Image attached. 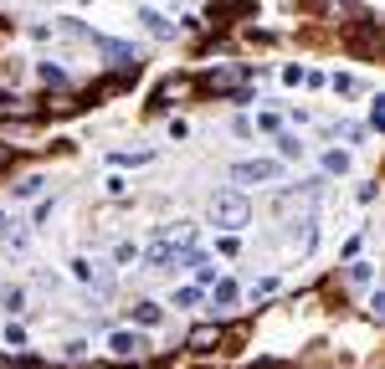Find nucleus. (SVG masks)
Here are the masks:
<instances>
[{
    "instance_id": "f257e3e1",
    "label": "nucleus",
    "mask_w": 385,
    "mask_h": 369,
    "mask_svg": "<svg viewBox=\"0 0 385 369\" xmlns=\"http://www.w3.org/2000/svg\"><path fill=\"white\" fill-rule=\"evenodd\" d=\"M211 221H216V231H242L252 221V200L242 190H221L216 200H211Z\"/></svg>"
},
{
    "instance_id": "f03ea898",
    "label": "nucleus",
    "mask_w": 385,
    "mask_h": 369,
    "mask_svg": "<svg viewBox=\"0 0 385 369\" xmlns=\"http://www.w3.org/2000/svg\"><path fill=\"white\" fill-rule=\"evenodd\" d=\"M339 41H345L355 57H365V62L380 57V26H375V21H365V16H359L355 26H345V36H339Z\"/></svg>"
},
{
    "instance_id": "7ed1b4c3",
    "label": "nucleus",
    "mask_w": 385,
    "mask_h": 369,
    "mask_svg": "<svg viewBox=\"0 0 385 369\" xmlns=\"http://www.w3.org/2000/svg\"><path fill=\"white\" fill-rule=\"evenodd\" d=\"M277 175H283L277 159H242V164H231V180H237V185H267Z\"/></svg>"
},
{
    "instance_id": "20e7f679",
    "label": "nucleus",
    "mask_w": 385,
    "mask_h": 369,
    "mask_svg": "<svg viewBox=\"0 0 385 369\" xmlns=\"http://www.w3.org/2000/svg\"><path fill=\"white\" fill-rule=\"evenodd\" d=\"M242 82H252L247 67H216V72H206V77H201V88H206V93H237Z\"/></svg>"
},
{
    "instance_id": "39448f33",
    "label": "nucleus",
    "mask_w": 385,
    "mask_h": 369,
    "mask_svg": "<svg viewBox=\"0 0 385 369\" xmlns=\"http://www.w3.org/2000/svg\"><path fill=\"white\" fill-rule=\"evenodd\" d=\"M221 344H226V334L216 329V323H201V329H190L185 349H190V354H206V349H221Z\"/></svg>"
},
{
    "instance_id": "423d86ee",
    "label": "nucleus",
    "mask_w": 385,
    "mask_h": 369,
    "mask_svg": "<svg viewBox=\"0 0 385 369\" xmlns=\"http://www.w3.org/2000/svg\"><path fill=\"white\" fill-rule=\"evenodd\" d=\"M108 349H113L118 359H144V354H149V344H144L139 334H128V329H118V334L108 339Z\"/></svg>"
},
{
    "instance_id": "0eeeda50",
    "label": "nucleus",
    "mask_w": 385,
    "mask_h": 369,
    "mask_svg": "<svg viewBox=\"0 0 385 369\" xmlns=\"http://www.w3.org/2000/svg\"><path fill=\"white\" fill-rule=\"evenodd\" d=\"M164 242L175 246V251H196V242H201V231L190 226V221H175V226H164Z\"/></svg>"
},
{
    "instance_id": "6e6552de",
    "label": "nucleus",
    "mask_w": 385,
    "mask_h": 369,
    "mask_svg": "<svg viewBox=\"0 0 385 369\" xmlns=\"http://www.w3.org/2000/svg\"><path fill=\"white\" fill-rule=\"evenodd\" d=\"M190 256H196V251H175L169 242H160V246L144 251V262H149V267H175V262H190Z\"/></svg>"
},
{
    "instance_id": "1a4fd4ad",
    "label": "nucleus",
    "mask_w": 385,
    "mask_h": 369,
    "mask_svg": "<svg viewBox=\"0 0 385 369\" xmlns=\"http://www.w3.org/2000/svg\"><path fill=\"white\" fill-rule=\"evenodd\" d=\"M242 16H252V0H221V6H211V21H242Z\"/></svg>"
},
{
    "instance_id": "9d476101",
    "label": "nucleus",
    "mask_w": 385,
    "mask_h": 369,
    "mask_svg": "<svg viewBox=\"0 0 385 369\" xmlns=\"http://www.w3.org/2000/svg\"><path fill=\"white\" fill-rule=\"evenodd\" d=\"M211 288H216V293H211V302H216V308H237V282H231V277H216Z\"/></svg>"
},
{
    "instance_id": "9b49d317",
    "label": "nucleus",
    "mask_w": 385,
    "mask_h": 369,
    "mask_svg": "<svg viewBox=\"0 0 385 369\" xmlns=\"http://www.w3.org/2000/svg\"><path fill=\"white\" fill-rule=\"evenodd\" d=\"M293 251H313V215L293 221Z\"/></svg>"
},
{
    "instance_id": "f8f14e48",
    "label": "nucleus",
    "mask_w": 385,
    "mask_h": 369,
    "mask_svg": "<svg viewBox=\"0 0 385 369\" xmlns=\"http://www.w3.org/2000/svg\"><path fill=\"white\" fill-rule=\"evenodd\" d=\"M139 21H144V26H149V36H175V26H169V21H164L160 11H149V6L139 11Z\"/></svg>"
},
{
    "instance_id": "ddd939ff",
    "label": "nucleus",
    "mask_w": 385,
    "mask_h": 369,
    "mask_svg": "<svg viewBox=\"0 0 385 369\" xmlns=\"http://www.w3.org/2000/svg\"><path fill=\"white\" fill-rule=\"evenodd\" d=\"M160 318H164V308H160V302H139V308H134V323H139V329H155Z\"/></svg>"
},
{
    "instance_id": "4468645a",
    "label": "nucleus",
    "mask_w": 385,
    "mask_h": 369,
    "mask_svg": "<svg viewBox=\"0 0 385 369\" xmlns=\"http://www.w3.org/2000/svg\"><path fill=\"white\" fill-rule=\"evenodd\" d=\"M277 154L283 159H303V144H298L293 134H277Z\"/></svg>"
},
{
    "instance_id": "2eb2a0df",
    "label": "nucleus",
    "mask_w": 385,
    "mask_h": 369,
    "mask_svg": "<svg viewBox=\"0 0 385 369\" xmlns=\"http://www.w3.org/2000/svg\"><path fill=\"white\" fill-rule=\"evenodd\" d=\"M324 169H329V175H345V169H350V154H345V149H329V154H324Z\"/></svg>"
},
{
    "instance_id": "dca6fc26",
    "label": "nucleus",
    "mask_w": 385,
    "mask_h": 369,
    "mask_svg": "<svg viewBox=\"0 0 385 369\" xmlns=\"http://www.w3.org/2000/svg\"><path fill=\"white\" fill-rule=\"evenodd\" d=\"M36 77H41V82H52V88H62V82H67V77H62V67H52V62H41Z\"/></svg>"
},
{
    "instance_id": "f3484780",
    "label": "nucleus",
    "mask_w": 385,
    "mask_h": 369,
    "mask_svg": "<svg viewBox=\"0 0 385 369\" xmlns=\"http://www.w3.org/2000/svg\"><path fill=\"white\" fill-rule=\"evenodd\" d=\"M370 277H375V267H370V262H355V267H350V282H355V288H365Z\"/></svg>"
},
{
    "instance_id": "a211bd4d",
    "label": "nucleus",
    "mask_w": 385,
    "mask_h": 369,
    "mask_svg": "<svg viewBox=\"0 0 385 369\" xmlns=\"http://www.w3.org/2000/svg\"><path fill=\"white\" fill-rule=\"evenodd\" d=\"M329 88H334V93H345V98H355V93H359V82H355V77H329Z\"/></svg>"
},
{
    "instance_id": "6ab92c4d",
    "label": "nucleus",
    "mask_w": 385,
    "mask_h": 369,
    "mask_svg": "<svg viewBox=\"0 0 385 369\" xmlns=\"http://www.w3.org/2000/svg\"><path fill=\"white\" fill-rule=\"evenodd\" d=\"M36 190H41V180H36V175H31V180H21V185H16V190H11V195H16V200H31V195H36Z\"/></svg>"
},
{
    "instance_id": "aec40b11",
    "label": "nucleus",
    "mask_w": 385,
    "mask_h": 369,
    "mask_svg": "<svg viewBox=\"0 0 385 369\" xmlns=\"http://www.w3.org/2000/svg\"><path fill=\"white\" fill-rule=\"evenodd\" d=\"M134 256H139L134 242H118V246H113V262H134Z\"/></svg>"
},
{
    "instance_id": "412c9836",
    "label": "nucleus",
    "mask_w": 385,
    "mask_h": 369,
    "mask_svg": "<svg viewBox=\"0 0 385 369\" xmlns=\"http://www.w3.org/2000/svg\"><path fill=\"white\" fill-rule=\"evenodd\" d=\"M155 154H149V149H139V154H113V164H149Z\"/></svg>"
},
{
    "instance_id": "4be33fe9",
    "label": "nucleus",
    "mask_w": 385,
    "mask_h": 369,
    "mask_svg": "<svg viewBox=\"0 0 385 369\" xmlns=\"http://www.w3.org/2000/svg\"><path fill=\"white\" fill-rule=\"evenodd\" d=\"M370 128H385V98L370 103Z\"/></svg>"
},
{
    "instance_id": "5701e85b",
    "label": "nucleus",
    "mask_w": 385,
    "mask_h": 369,
    "mask_svg": "<svg viewBox=\"0 0 385 369\" xmlns=\"http://www.w3.org/2000/svg\"><path fill=\"white\" fill-rule=\"evenodd\" d=\"M257 128H267V134H283V123H277V113H257Z\"/></svg>"
},
{
    "instance_id": "b1692460",
    "label": "nucleus",
    "mask_w": 385,
    "mask_h": 369,
    "mask_svg": "<svg viewBox=\"0 0 385 369\" xmlns=\"http://www.w3.org/2000/svg\"><path fill=\"white\" fill-rule=\"evenodd\" d=\"M216 251H221V256H237V251H242V242H237V236H221Z\"/></svg>"
},
{
    "instance_id": "393cba45",
    "label": "nucleus",
    "mask_w": 385,
    "mask_h": 369,
    "mask_svg": "<svg viewBox=\"0 0 385 369\" xmlns=\"http://www.w3.org/2000/svg\"><path fill=\"white\" fill-rule=\"evenodd\" d=\"M72 277H77V282L93 277V262H88V256H77V262H72Z\"/></svg>"
},
{
    "instance_id": "a878e982",
    "label": "nucleus",
    "mask_w": 385,
    "mask_h": 369,
    "mask_svg": "<svg viewBox=\"0 0 385 369\" xmlns=\"http://www.w3.org/2000/svg\"><path fill=\"white\" fill-rule=\"evenodd\" d=\"M175 302H180V308H190V302H201V293H196V288H180V293H175Z\"/></svg>"
},
{
    "instance_id": "bb28decb",
    "label": "nucleus",
    "mask_w": 385,
    "mask_h": 369,
    "mask_svg": "<svg viewBox=\"0 0 385 369\" xmlns=\"http://www.w3.org/2000/svg\"><path fill=\"white\" fill-rule=\"evenodd\" d=\"M11 159H16V149H11V144H0V169H6Z\"/></svg>"
},
{
    "instance_id": "cd10ccee",
    "label": "nucleus",
    "mask_w": 385,
    "mask_h": 369,
    "mask_svg": "<svg viewBox=\"0 0 385 369\" xmlns=\"http://www.w3.org/2000/svg\"><path fill=\"white\" fill-rule=\"evenodd\" d=\"M267 369H283V364H267Z\"/></svg>"
},
{
    "instance_id": "c85d7f7f",
    "label": "nucleus",
    "mask_w": 385,
    "mask_h": 369,
    "mask_svg": "<svg viewBox=\"0 0 385 369\" xmlns=\"http://www.w3.org/2000/svg\"><path fill=\"white\" fill-rule=\"evenodd\" d=\"M0 226H6V215H0Z\"/></svg>"
},
{
    "instance_id": "c756f323",
    "label": "nucleus",
    "mask_w": 385,
    "mask_h": 369,
    "mask_svg": "<svg viewBox=\"0 0 385 369\" xmlns=\"http://www.w3.org/2000/svg\"><path fill=\"white\" fill-rule=\"evenodd\" d=\"M31 369H41V364H31Z\"/></svg>"
}]
</instances>
